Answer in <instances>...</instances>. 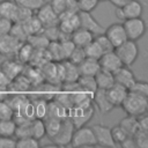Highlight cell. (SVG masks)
<instances>
[{"label": "cell", "mask_w": 148, "mask_h": 148, "mask_svg": "<svg viewBox=\"0 0 148 148\" xmlns=\"http://www.w3.org/2000/svg\"><path fill=\"white\" fill-rule=\"evenodd\" d=\"M120 106L123 108V110L128 116L139 117L143 113H147L148 96H143V95H140V94L128 91Z\"/></svg>", "instance_id": "6da1fadb"}, {"label": "cell", "mask_w": 148, "mask_h": 148, "mask_svg": "<svg viewBox=\"0 0 148 148\" xmlns=\"http://www.w3.org/2000/svg\"><path fill=\"white\" fill-rule=\"evenodd\" d=\"M113 51L120 59L121 64L125 66H130V67L136 61V59L139 58V53H140V49L136 42L131 40V39H126L124 43L116 46Z\"/></svg>", "instance_id": "7a4b0ae2"}, {"label": "cell", "mask_w": 148, "mask_h": 148, "mask_svg": "<svg viewBox=\"0 0 148 148\" xmlns=\"http://www.w3.org/2000/svg\"><path fill=\"white\" fill-rule=\"evenodd\" d=\"M94 116L92 104L89 105H73L68 109L67 118L73 123L75 127L86 125Z\"/></svg>", "instance_id": "3957f363"}, {"label": "cell", "mask_w": 148, "mask_h": 148, "mask_svg": "<svg viewBox=\"0 0 148 148\" xmlns=\"http://www.w3.org/2000/svg\"><path fill=\"white\" fill-rule=\"evenodd\" d=\"M69 145L73 146V147H92V146H97L92 128L88 127L86 125L80 126V127H75Z\"/></svg>", "instance_id": "277c9868"}, {"label": "cell", "mask_w": 148, "mask_h": 148, "mask_svg": "<svg viewBox=\"0 0 148 148\" xmlns=\"http://www.w3.org/2000/svg\"><path fill=\"white\" fill-rule=\"evenodd\" d=\"M123 25H124V29H125L127 39L135 40V42H138L139 39H141L145 36L146 30H147L146 22L141 17L127 18V20L123 21Z\"/></svg>", "instance_id": "5b68a950"}, {"label": "cell", "mask_w": 148, "mask_h": 148, "mask_svg": "<svg viewBox=\"0 0 148 148\" xmlns=\"http://www.w3.org/2000/svg\"><path fill=\"white\" fill-rule=\"evenodd\" d=\"M116 16L117 18L125 21L127 18L141 17L143 13V5L140 0H131L123 7H116Z\"/></svg>", "instance_id": "8992f818"}, {"label": "cell", "mask_w": 148, "mask_h": 148, "mask_svg": "<svg viewBox=\"0 0 148 148\" xmlns=\"http://www.w3.org/2000/svg\"><path fill=\"white\" fill-rule=\"evenodd\" d=\"M22 43L23 42H20L10 32L0 34V56L7 58L15 57Z\"/></svg>", "instance_id": "52a82bcc"}, {"label": "cell", "mask_w": 148, "mask_h": 148, "mask_svg": "<svg viewBox=\"0 0 148 148\" xmlns=\"http://www.w3.org/2000/svg\"><path fill=\"white\" fill-rule=\"evenodd\" d=\"M74 130H75V126L73 125V123L68 118H66V119L61 120V125H60V128H59L58 133L51 140L53 141V143L57 147L69 146Z\"/></svg>", "instance_id": "ba28073f"}, {"label": "cell", "mask_w": 148, "mask_h": 148, "mask_svg": "<svg viewBox=\"0 0 148 148\" xmlns=\"http://www.w3.org/2000/svg\"><path fill=\"white\" fill-rule=\"evenodd\" d=\"M77 13L64 12L62 14L59 15L58 28L62 34L71 35L74 30H76L80 27V18H79V14Z\"/></svg>", "instance_id": "9c48e42d"}, {"label": "cell", "mask_w": 148, "mask_h": 148, "mask_svg": "<svg viewBox=\"0 0 148 148\" xmlns=\"http://www.w3.org/2000/svg\"><path fill=\"white\" fill-rule=\"evenodd\" d=\"M36 14L35 16L39 20V22L42 23L43 28L45 27H51V25H58L59 22V16L54 13V10L51 8L49 2L43 3L38 9L35 10Z\"/></svg>", "instance_id": "30bf717a"}, {"label": "cell", "mask_w": 148, "mask_h": 148, "mask_svg": "<svg viewBox=\"0 0 148 148\" xmlns=\"http://www.w3.org/2000/svg\"><path fill=\"white\" fill-rule=\"evenodd\" d=\"M91 128H92L97 146L116 147V143H114V141L112 139V134H111V127H108L103 124H96Z\"/></svg>", "instance_id": "8fae6325"}, {"label": "cell", "mask_w": 148, "mask_h": 148, "mask_svg": "<svg viewBox=\"0 0 148 148\" xmlns=\"http://www.w3.org/2000/svg\"><path fill=\"white\" fill-rule=\"evenodd\" d=\"M77 14H79L80 27H81V28H84V29L89 30V31L92 32L95 36L104 32L103 25L99 24V22L91 15L90 12H82V10H79Z\"/></svg>", "instance_id": "7c38bea8"}, {"label": "cell", "mask_w": 148, "mask_h": 148, "mask_svg": "<svg viewBox=\"0 0 148 148\" xmlns=\"http://www.w3.org/2000/svg\"><path fill=\"white\" fill-rule=\"evenodd\" d=\"M104 35L109 38V40L111 42L113 47L120 45L121 43H124L127 39V36H126L123 23H112V24H110L104 30Z\"/></svg>", "instance_id": "4fadbf2b"}, {"label": "cell", "mask_w": 148, "mask_h": 148, "mask_svg": "<svg viewBox=\"0 0 148 148\" xmlns=\"http://www.w3.org/2000/svg\"><path fill=\"white\" fill-rule=\"evenodd\" d=\"M92 104L96 106V109L99 111L101 114H108L110 113L114 106L111 104V102L108 98L106 90L105 89H96L92 94Z\"/></svg>", "instance_id": "5bb4252c"}, {"label": "cell", "mask_w": 148, "mask_h": 148, "mask_svg": "<svg viewBox=\"0 0 148 148\" xmlns=\"http://www.w3.org/2000/svg\"><path fill=\"white\" fill-rule=\"evenodd\" d=\"M0 68L6 73V75L10 80H14L20 74L23 73V71H24V64H22L15 57H12V58H8V59L3 60L0 64Z\"/></svg>", "instance_id": "9a60e30c"}, {"label": "cell", "mask_w": 148, "mask_h": 148, "mask_svg": "<svg viewBox=\"0 0 148 148\" xmlns=\"http://www.w3.org/2000/svg\"><path fill=\"white\" fill-rule=\"evenodd\" d=\"M113 74V79H114V82L118 83V84H121L123 87L130 89L131 86L134 83V81L136 80L133 71L130 68V66H125L123 65L121 67H119Z\"/></svg>", "instance_id": "2e32d148"}, {"label": "cell", "mask_w": 148, "mask_h": 148, "mask_svg": "<svg viewBox=\"0 0 148 148\" xmlns=\"http://www.w3.org/2000/svg\"><path fill=\"white\" fill-rule=\"evenodd\" d=\"M98 62H99V66L102 69L111 72V73H114L119 67L123 66L120 59L118 58V56L116 54L114 51L103 53L101 56V58L98 59Z\"/></svg>", "instance_id": "e0dca14e"}, {"label": "cell", "mask_w": 148, "mask_h": 148, "mask_svg": "<svg viewBox=\"0 0 148 148\" xmlns=\"http://www.w3.org/2000/svg\"><path fill=\"white\" fill-rule=\"evenodd\" d=\"M127 92H128V89L127 88H125L121 84H118L116 82L109 89H106L108 98H109V101L111 102V104L114 108H118V106L121 105V103L124 102Z\"/></svg>", "instance_id": "ac0fdd59"}, {"label": "cell", "mask_w": 148, "mask_h": 148, "mask_svg": "<svg viewBox=\"0 0 148 148\" xmlns=\"http://www.w3.org/2000/svg\"><path fill=\"white\" fill-rule=\"evenodd\" d=\"M94 37L95 35L92 32L81 27H79L76 30H74L71 34V40L75 46H79V47H84L87 44H89L94 39Z\"/></svg>", "instance_id": "d6986e66"}, {"label": "cell", "mask_w": 148, "mask_h": 148, "mask_svg": "<svg viewBox=\"0 0 148 148\" xmlns=\"http://www.w3.org/2000/svg\"><path fill=\"white\" fill-rule=\"evenodd\" d=\"M18 14V5L14 0H0V16L16 22Z\"/></svg>", "instance_id": "ffe728a7"}, {"label": "cell", "mask_w": 148, "mask_h": 148, "mask_svg": "<svg viewBox=\"0 0 148 148\" xmlns=\"http://www.w3.org/2000/svg\"><path fill=\"white\" fill-rule=\"evenodd\" d=\"M80 75H91L95 76V74L101 69L98 59H94V58H88L86 57L79 65H77Z\"/></svg>", "instance_id": "44dd1931"}, {"label": "cell", "mask_w": 148, "mask_h": 148, "mask_svg": "<svg viewBox=\"0 0 148 148\" xmlns=\"http://www.w3.org/2000/svg\"><path fill=\"white\" fill-rule=\"evenodd\" d=\"M67 116H68V109L64 106L61 103H59L58 101L54 99L47 103V116L46 117L64 120L67 118Z\"/></svg>", "instance_id": "7402d4cb"}, {"label": "cell", "mask_w": 148, "mask_h": 148, "mask_svg": "<svg viewBox=\"0 0 148 148\" xmlns=\"http://www.w3.org/2000/svg\"><path fill=\"white\" fill-rule=\"evenodd\" d=\"M95 81H96V86L98 89H105V90L109 89L114 83L113 74L102 68L95 74Z\"/></svg>", "instance_id": "603a6c76"}, {"label": "cell", "mask_w": 148, "mask_h": 148, "mask_svg": "<svg viewBox=\"0 0 148 148\" xmlns=\"http://www.w3.org/2000/svg\"><path fill=\"white\" fill-rule=\"evenodd\" d=\"M30 135L37 140H42L46 136L44 119L34 118L32 120H30Z\"/></svg>", "instance_id": "cb8c5ba5"}, {"label": "cell", "mask_w": 148, "mask_h": 148, "mask_svg": "<svg viewBox=\"0 0 148 148\" xmlns=\"http://www.w3.org/2000/svg\"><path fill=\"white\" fill-rule=\"evenodd\" d=\"M34 52H35V49L25 40L21 44L15 58L18 59L22 64H25V62H29L31 60V58L34 57Z\"/></svg>", "instance_id": "d4e9b609"}, {"label": "cell", "mask_w": 148, "mask_h": 148, "mask_svg": "<svg viewBox=\"0 0 148 148\" xmlns=\"http://www.w3.org/2000/svg\"><path fill=\"white\" fill-rule=\"evenodd\" d=\"M76 83L80 87V89H82L83 91L90 92V94H94L95 90L97 89L95 76H91V75H80Z\"/></svg>", "instance_id": "484cf974"}, {"label": "cell", "mask_w": 148, "mask_h": 148, "mask_svg": "<svg viewBox=\"0 0 148 148\" xmlns=\"http://www.w3.org/2000/svg\"><path fill=\"white\" fill-rule=\"evenodd\" d=\"M21 24L23 25V28H24V30H25V32H27L28 36L35 35V34H39L43 30V25L39 22V20L35 16V14L31 17H29L27 21H24L23 23H21Z\"/></svg>", "instance_id": "4316f807"}, {"label": "cell", "mask_w": 148, "mask_h": 148, "mask_svg": "<svg viewBox=\"0 0 148 148\" xmlns=\"http://www.w3.org/2000/svg\"><path fill=\"white\" fill-rule=\"evenodd\" d=\"M119 125L128 133V135H134L139 131V124H138V118L134 116H128L125 117L124 119L120 120Z\"/></svg>", "instance_id": "83f0119b"}, {"label": "cell", "mask_w": 148, "mask_h": 148, "mask_svg": "<svg viewBox=\"0 0 148 148\" xmlns=\"http://www.w3.org/2000/svg\"><path fill=\"white\" fill-rule=\"evenodd\" d=\"M47 103L49 101L45 98H36L32 101L34 105V112H35V118L38 119H45L47 116Z\"/></svg>", "instance_id": "f1b7e54d"}, {"label": "cell", "mask_w": 148, "mask_h": 148, "mask_svg": "<svg viewBox=\"0 0 148 148\" xmlns=\"http://www.w3.org/2000/svg\"><path fill=\"white\" fill-rule=\"evenodd\" d=\"M27 42H28L35 50H36V49H37V50H45L50 40H49L42 32H39V34H35V35L28 36Z\"/></svg>", "instance_id": "f546056e"}, {"label": "cell", "mask_w": 148, "mask_h": 148, "mask_svg": "<svg viewBox=\"0 0 148 148\" xmlns=\"http://www.w3.org/2000/svg\"><path fill=\"white\" fill-rule=\"evenodd\" d=\"M44 123H45V132H46V136L51 140L59 131L60 128V125H61V120L59 119H56V118H50V117H46L44 119Z\"/></svg>", "instance_id": "4dcf8cb0"}, {"label": "cell", "mask_w": 148, "mask_h": 148, "mask_svg": "<svg viewBox=\"0 0 148 148\" xmlns=\"http://www.w3.org/2000/svg\"><path fill=\"white\" fill-rule=\"evenodd\" d=\"M16 123L13 119H0V135L14 136Z\"/></svg>", "instance_id": "1f68e13d"}, {"label": "cell", "mask_w": 148, "mask_h": 148, "mask_svg": "<svg viewBox=\"0 0 148 148\" xmlns=\"http://www.w3.org/2000/svg\"><path fill=\"white\" fill-rule=\"evenodd\" d=\"M83 50H84L86 57H88V58L99 59L101 56L103 54V51H102L101 46L98 45V43H97L95 39H92L89 44H87V45L83 47Z\"/></svg>", "instance_id": "d6a6232c"}, {"label": "cell", "mask_w": 148, "mask_h": 148, "mask_svg": "<svg viewBox=\"0 0 148 148\" xmlns=\"http://www.w3.org/2000/svg\"><path fill=\"white\" fill-rule=\"evenodd\" d=\"M38 147H40L39 140L35 139L31 135L16 139V148H38Z\"/></svg>", "instance_id": "836d02e7"}, {"label": "cell", "mask_w": 148, "mask_h": 148, "mask_svg": "<svg viewBox=\"0 0 148 148\" xmlns=\"http://www.w3.org/2000/svg\"><path fill=\"white\" fill-rule=\"evenodd\" d=\"M111 134H112V139H113L116 146H120L121 142H123L127 136H130L128 133H127L119 124L116 125V126H113V127L111 128Z\"/></svg>", "instance_id": "e575fe53"}, {"label": "cell", "mask_w": 148, "mask_h": 148, "mask_svg": "<svg viewBox=\"0 0 148 148\" xmlns=\"http://www.w3.org/2000/svg\"><path fill=\"white\" fill-rule=\"evenodd\" d=\"M94 39L98 43V45L101 46L103 53H106V52H110V51H113L114 50L113 45L111 44V42L109 40V38L104 35V32L103 34H99V35H96L94 37Z\"/></svg>", "instance_id": "d590c367"}, {"label": "cell", "mask_w": 148, "mask_h": 148, "mask_svg": "<svg viewBox=\"0 0 148 148\" xmlns=\"http://www.w3.org/2000/svg\"><path fill=\"white\" fill-rule=\"evenodd\" d=\"M15 38H17L20 42H25L27 38H28V35L23 28V25L21 23H17V22H14L13 25H12V29L9 31Z\"/></svg>", "instance_id": "8d00e7d4"}, {"label": "cell", "mask_w": 148, "mask_h": 148, "mask_svg": "<svg viewBox=\"0 0 148 148\" xmlns=\"http://www.w3.org/2000/svg\"><path fill=\"white\" fill-rule=\"evenodd\" d=\"M128 91L140 94V95H143V96H148V83H147V81L135 80L134 83L128 89Z\"/></svg>", "instance_id": "74e56055"}, {"label": "cell", "mask_w": 148, "mask_h": 148, "mask_svg": "<svg viewBox=\"0 0 148 148\" xmlns=\"http://www.w3.org/2000/svg\"><path fill=\"white\" fill-rule=\"evenodd\" d=\"M14 110L8 101L0 99V119H13Z\"/></svg>", "instance_id": "f35d334b"}, {"label": "cell", "mask_w": 148, "mask_h": 148, "mask_svg": "<svg viewBox=\"0 0 148 148\" xmlns=\"http://www.w3.org/2000/svg\"><path fill=\"white\" fill-rule=\"evenodd\" d=\"M20 7L23 8H28L31 10H36L38 9L43 3H45V0H14Z\"/></svg>", "instance_id": "ab89813d"}, {"label": "cell", "mask_w": 148, "mask_h": 148, "mask_svg": "<svg viewBox=\"0 0 148 148\" xmlns=\"http://www.w3.org/2000/svg\"><path fill=\"white\" fill-rule=\"evenodd\" d=\"M84 58H86V53H84L83 47L75 46V47H74V50L72 51V53L69 54V57L67 58V60H69L71 62L75 64V65H79V64H80Z\"/></svg>", "instance_id": "60d3db41"}, {"label": "cell", "mask_w": 148, "mask_h": 148, "mask_svg": "<svg viewBox=\"0 0 148 148\" xmlns=\"http://www.w3.org/2000/svg\"><path fill=\"white\" fill-rule=\"evenodd\" d=\"M133 138H134V141H135L136 147H142V148L148 147V134H147V131L139 130L133 135Z\"/></svg>", "instance_id": "b9f144b4"}, {"label": "cell", "mask_w": 148, "mask_h": 148, "mask_svg": "<svg viewBox=\"0 0 148 148\" xmlns=\"http://www.w3.org/2000/svg\"><path fill=\"white\" fill-rule=\"evenodd\" d=\"M99 0H77V6L79 10L82 12H92L97 7Z\"/></svg>", "instance_id": "7bdbcfd3"}, {"label": "cell", "mask_w": 148, "mask_h": 148, "mask_svg": "<svg viewBox=\"0 0 148 148\" xmlns=\"http://www.w3.org/2000/svg\"><path fill=\"white\" fill-rule=\"evenodd\" d=\"M49 3L58 16L66 10V0H50Z\"/></svg>", "instance_id": "ee69618b"}, {"label": "cell", "mask_w": 148, "mask_h": 148, "mask_svg": "<svg viewBox=\"0 0 148 148\" xmlns=\"http://www.w3.org/2000/svg\"><path fill=\"white\" fill-rule=\"evenodd\" d=\"M0 148H16V139L0 135Z\"/></svg>", "instance_id": "f6af8a7d"}, {"label": "cell", "mask_w": 148, "mask_h": 148, "mask_svg": "<svg viewBox=\"0 0 148 148\" xmlns=\"http://www.w3.org/2000/svg\"><path fill=\"white\" fill-rule=\"evenodd\" d=\"M12 80L6 75V73L0 68V90H9V86H10Z\"/></svg>", "instance_id": "bcb514c9"}, {"label": "cell", "mask_w": 148, "mask_h": 148, "mask_svg": "<svg viewBox=\"0 0 148 148\" xmlns=\"http://www.w3.org/2000/svg\"><path fill=\"white\" fill-rule=\"evenodd\" d=\"M13 25V22L8 18H5L2 16H0V34H7L10 31Z\"/></svg>", "instance_id": "7dc6e473"}, {"label": "cell", "mask_w": 148, "mask_h": 148, "mask_svg": "<svg viewBox=\"0 0 148 148\" xmlns=\"http://www.w3.org/2000/svg\"><path fill=\"white\" fill-rule=\"evenodd\" d=\"M67 13H77L79 12V6H77V0H66V10Z\"/></svg>", "instance_id": "c3c4849f"}, {"label": "cell", "mask_w": 148, "mask_h": 148, "mask_svg": "<svg viewBox=\"0 0 148 148\" xmlns=\"http://www.w3.org/2000/svg\"><path fill=\"white\" fill-rule=\"evenodd\" d=\"M114 7H123L124 5H126L127 2H130L131 0H109Z\"/></svg>", "instance_id": "681fc988"}, {"label": "cell", "mask_w": 148, "mask_h": 148, "mask_svg": "<svg viewBox=\"0 0 148 148\" xmlns=\"http://www.w3.org/2000/svg\"><path fill=\"white\" fill-rule=\"evenodd\" d=\"M99 1H109V0H99Z\"/></svg>", "instance_id": "f907efd6"}]
</instances>
